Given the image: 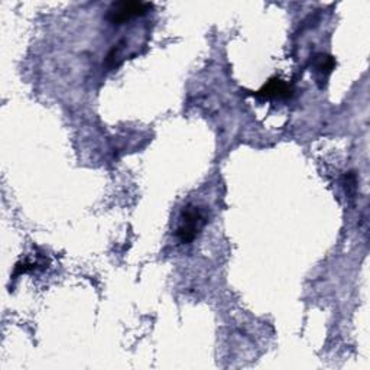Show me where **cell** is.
I'll use <instances>...</instances> for the list:
<instances>
[{
    "label": "cell",
    "instance_id": "1",
    "mask_svg": "<svg viewBox=\"0 0 370 370\" xmlns=\"http://www.w3.org/2000/svg\"><path fill=\"white\" fill-rule=\"evenodd\" d=\"M205 216L197 205L184 207L179 216V224L177 227V238L181 243L189 245L191 243L201 231L205 224Z\"/></svg>",
    "mask_w": 370,
    "mask_h": 370
},
{
    "label": "cell",
    "instance_id": "2",
    "mask_svg": "<svg viewBox=\"0 0 370 370\" xmlns=\"http://www.w3.org/2000/svg\"><path fill=\"white\" fill-rule=\"evenodd\" d=\"M151 9L149 4L144 2H116L107 11V20L113 25H123V23L144 16Z\"/></svg>",
    "mask_w": 370,
    "mask_h": 370
},
{
    "label": "cell",
    "instance_id": "3",
    "mask_svg": "<svg viewBox=\"0 0 370 370\" xmlns=\"http://www.w3.org/2000/svg\"><path fill=\"white\" fill-rule=\"evenodd\" d=\"M292 95V88L280 78H272L259 91L258 96L265 99H285Z\"/></svg>",
    "mask_w": 370,
    "mask_h": 370
},
{
    "label": "cell",
    "instance_id": "4",
    "mask_svg": "<svg viewBox=\"0 0 370 370\" xmlns=\"http://www.w3.org/2000/svg\"><path fill=\"white\" fill-rule=\"evenodd\" d=\"M334 65H336V61H334L333 57L318 55L317 64H315V69L321 74H330L334 69Z\"/></svg>",
    "mask_w": 370,
    "mask_h": 370
}]
</instances>
